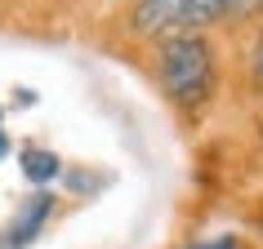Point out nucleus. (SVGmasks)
Segmentation results:
<instances>
[{
  "mask_svg": "<svg viewBox=\"0 0 263 249\" xmlns=\"http://www.w3.org/2000/svg\"><path fill=\"white\" fill-rule=\"evenodd\" d=\"M161 85L165 94L179 102V107H201L214 89V54L210 45L201 40V31H187V36H165L161 40Z\"/></svg>",
  "mask_w": 263,
  "mask_h": 249,
  "instance_id": "1",
  "label": "nucleus"
},
{
  "mask_svg": "<svg viewBox=\"0 0 263 249\" xmlns=\"http://www.w3.org/2000/svg\"><path fill=\"white\" fill-rule=\"evenodd\" d=\"M223 18H228V0H139L129 9V27L139 36L165 40V36L205 31Z\"/></svg>",
  "mask_w": 263,
  "mask_h": 249,
  "instance_id": "2",
  "label": "nucleus"
},
{
  "mask_svg": "<svg viewBox=\"0 0 263 249\" xmlns=\"http://www.w3.org/2000/svg\"><path fill=\"white\" fill-rule=\"evenodd\" d=\"M49 214H54V196L41 187L36 196H27V200L18 205V214H14V222H9V232H5V236H9L14 245L27 249L31 240L41 236V227H45V218H49Z\"/></svg>",
  "mask_w": 263,
  "mask_h": 249,
  "instance_id": "3",
  "label": "nucleus"
},
{
  "mask_svg": "<svg viewBox=\"0 0 263 249\" xmlns=\"http://www.w3.org/2000/svg\"><path fill=\"white\" fill-rule=\"evenodd\" d=\"M18 165H23V178L36 182V187H45V182H54L63 174V160L54 152H45V147H27V152L18 156Z\"/></svg>",
  "mask_w": 263,
  "mask_h": 249,
  "instance_id": "4",
  "label": "nucleus"
},
{
  "mask_svg": "<svg viewBox=\"0 0 263 249\" xmlns=\"http://www.w3.org/2000/svg\"><path fill=\"white\" fill-rule=\"evenodd\" d=\"M259 9H263V0H228V18H250Z\"/></svg>",
  "mask_w": 263,
  "mask_h": 249,
  "instance_id": "5",
  "label": "nucleus"
},
{
  "mask_svg": "<svg viewBox=\"0 0 263 249\" xmlns=\"http://www.w3.org/2000/svg\"><path fill=\"white\" fill-rule=\"evenodd\" d=\"M187 249H241L232 236H219V240H201V245H187Z\"/></svg>",
  "mask_w": 263,
  "mask_h": 249,
  "instance_id": "6",
  "label": "nucleus"
},
{
  "mask_svg": "<svg viewBox=\"0 0 263 249\" xmlns=\"http://www.w3.org/2000/svg\"><path fill=\"white\" fill-rule=\"evenodd\" d=\"M254 85L263 89V36H259V45H254Z\"/></svg>",
  "mask_w": 263,
  "mask_h": 249,
  "instance_id": "7",
  "label": "nucleus"
},
{
  "mask_svg": "<svg viewBox=\"0 0 263 249\" xmlns=\"http://www.w3.org/2000/svg\"><path fill=\"white\" fill-rule=\"evenodd\" d=\"M5 156H9V134L0 129V160H5Z\"/></svg>",
  "mask_w": 263,
  "mask_h": 249,
  "instance_id": "8",
  "label": "nucleus"
},
{
  "mask_svg": "<svg viewBox=\"0 0 263 249\" xmlns=\"http://www.w3.org/2000/svg\"><path fill=\"white\" fill-rule=\"evenodd\" d=\"M0 249H23V245H14V240H9V236H0Z\"/></svg>",
  "mask_w": 263,
  "mask_h": 249,
  "instance_id": "9",
  "label": "nucleus"
},
{
  "mask_svg": "<svg viewBox=\"0 0 263 249\" xmlns=\"http://www.w3.org/2000/svg\"><path fill=\"white\" fill-rule=\"evenodd\" d=\"M0 116H5V111H0Z\"/></svg>",
  "mask_w": 263,
  "mask_h": 249,
  "instance_id": "10",
  "label": "nucleus"
}]
</instances>
